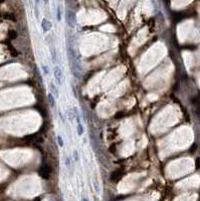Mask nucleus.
<instances>
[{"instance_id": "9", "label": "nucleus", "mask_w": 200, "mask_h": 201, "mask_svg": "<svg viewBox=\"0 0 200 201\" xmlns=\"http://www.w3.org/2000/svg\"><path fill=\"white\" fill-rule=\"evenodd\" d=\"M93 184H94V187H95L96 192L100 194V193H101V188H100V184H99V181H97L96 179H94Z\"/></svg>"}, {"instance_id": "17", "label": "nucleus", "mask_w": 200, "mask_h": 201, "mask_svg": "<svg viewBox=\"0 0 200 201\" xmlns=\"http://www.w3.org/2000/svg\"><path fill=\"white\" fill-rule=\"evenodd\" d=\"M82 201H90V200H89V199H88V198H87V197H84L83 199H82Z\"/></svg>"}, {"instance_id": "10", "label": "nucleus", "mask_w": 200, "mask_h": 201, "mask_svg": "<svg viewBox=\"0 0 200 201\" xmlns=\"http://www.w3.org/2000/svg\"><path fill=\"white\" fill-rule=\"evenodd\" d=\"M8 36L10 39H15L16 37H17V33H16V31H14V30H10V31L8 32Z\"/></svg>"}, {"instance_id": "15", "label": "nucleus", "mask_w": 200, "mask_h": 201, "mask_svg": "<svg viewBox=\"0 0 200 201\" xmlns=\"http://www.w3.org/2000/svg\"><path fill=\"white\" fill-rule=\"evenodd\" d=\"M51 53H52V61H53V63H56V53H55V48L51 49Z\"/></svg>"}, {"instance_id": "12", "label": "nucleus", "mask_w": 200, "mask_h": 201, "mask_svg": "<svg viewBox=\"0 0 200 201\" xmlns=\"http://www.w3.org/2000/svg\"><path fill=\"white\" fill-rule=\"evenodd\" d=\"M72 157H74V160L77 162V161L79 160V152H77V150H74L72 151Z\"/></svg>"}, {"instance_id": "13", "label": "nucleus", "mask_w": 200, "mask_h": 201, "mask_svg": "<svg viewBox=\"0 0 200 201\" xmlns=\"http://www.w3.org/2000/svg\"><path fill=\"white\" fill-rule=\"evenodd\" d=\"M65 167H67V169H70V157H65Z\"/></svg>"}, {"instance_id": "2", "label": "nucleus", "mask_w": 200, "mask_h": 201, "mask_svg": "<svg viewBox=\"0 0 200 201\" xmlns=\"http://www.w3.org/2000/svg\"><path fill=\"white\" fill-rule=\"evenodd\" d=\"M53 75H55V82H57L58 85H62V68L58 67V65H55V67H53Z\"/></svg>"}, {"instance_id": "11", "label": "nucleus", "mask_w": 200, "mask_h": 201, "mask_svg": "<svg viewBox=\"0 0 200 201\" xmlns=\"http://www.w3.org/2000/svg\"><path fill=\"white\" fill-rule=\"evenodd\" d=\"M56 19H57V21L62 20V11H60V6H58L57 9H56Z\"/></svg>"}, {"instance_id": "8", "label": "nucleus", "mask_w": 200, "mask_h": 201, "mask_svg": "<svg viewBox=\"0 0 200 201\" xmlns=\"http://www.w3.org/2000/svg\"><path fill=\"white\" fill-rule=\"evenodd\" d=\"M49 89H50V93L53 94V96H55V97H58V91L57 89H55V86L53 84H50V87H49Z\"/></svg>"}, {"instance_id": "3", "label": "nucleus", "mask_w": 200, "mask_h": 201, "mask_svg": "<svg viewBox=\"0 0 200 201\" xmlns=\"http://www.w3.org/2000/svg\"><path fill=\"white\" fill-rule=\"evenodd\" d=\"M51 26H52V24H51V21H49L48 19H46V18H43L41 21V28L42 30H43V32H48L49 30L51 29Z\"/></svg>"}, {"instance_id": "6", "label": "nucleus", "mask_w": 200, "mask_h": 201, "mask_svg": "<svg viewBox=\"0 0 200 201\" xmlns=\"http://www.w3.org/2000/svg\"><path fill=\"white\" fill-rule=\"evenodd\" d=\"M67 119H69L70 122V123L74 122V112H72V109H69V110H67Z\"/></svg>"}, {"instance_id": "16", "label": "nucleus", "mask_w": 200, "mask_h": 201, "mask_svg": "<svg viewBox=\"0 0 200 201\" xmlns=\"http://www.w3.org/2000/svg\"><path fill=\"white\" fill-rule=\"evenodd\" d=\"M42 68H43V72H44V75H48V68L46 65H42Z\"/></svg>"}, {"instance_id": "5", "label": "nucleus", "mask_w": 200, "mask_h": 201, "mask_svg": "<svg viewBox=\"0 0 200 201\" xmlns=\"http://www.w3.org/2000/svg\"><path fill=\"white\" fill-rule=\"evenodd\" d=\"M48 103H49L50 108H55V96H53L51 93H48Z\"/></svg>"}, {"instance_id": "4", "label": "nucleus", "mask_w": 200, "mask_h": 201, "mask_svg": "<svg viewBox=\"0 0 200 201\" xmlns=\"http://www.w3.org/2000/svg\"><path fill=\"white\" fill-rule=\"evenodd\" d=\"M49 174H50V170H49V168L48 166H43L40 169V175L43 178H48Z\"/></svg>"}, {"instance_id": "14", "label": "nucleus", "mask_w": 200, "mask_h": 201, "mask_svg": "<svg viewBox=\"0 0 200 201\" xmlns=\"http://www.w3.org/2000/svg\"><path fill=\"white\" fill-rule=\"evenodd\" d=\"M57 142H58L60 147H63V140H62V138L60 135H57Z\"/></svg>"}, {"instance_id": "1", "label": "nucleus", "mask_w": 200, "mask_h": 201, "mask_svg": "<svg viewBox=\"0 0 200 201\" xmlns=\"http://www.w3.org/2000/svg\"><path fill=\"white\" fill-rule=\"evenodd\" d=\"M65 21H67V25L70 28L76 27V23H77L76 13L72 10H67V12H65Z\"/></svg>"}, {"instance_id": "7", "label": "nucleus", "mask_w": 200, "mask_h": 201, "mask_svg": "<svg viewBox=\"0 0 200 201\" xmlns=\"http://www.w3.org/2000/svg\"><path fill=\"white\" fill-rule=\"evenodd\" d=\"M77 135L79 136H83V134L84 133V126L81 124H77Z\"/></svg>"}]
</instances>
